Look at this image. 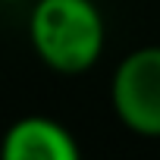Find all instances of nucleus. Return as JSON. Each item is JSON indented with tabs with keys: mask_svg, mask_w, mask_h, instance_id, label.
<instances>
[{
	"mask_svg": "<svg viewBox=\"0 0 160 160\" xmlns=\"http://www.w3.org/2000/svg\"><path fill=\"white\" fill-rule=\"evenodd\" d=\"M28 41L47 69L82 75L98 66L107 44V25L94 0H35Z\"/></svg>",
	"mask_w": 160,
	"mask_h": 160,
	"instance_id": "f257e3e1",
	"label": "nucleus"
},
{
	"mask_svg": "<svg viewBox=\"0 0 160 160\" xmlns=\"http://www.w3.org/2000/svg\"><path fill=\"white\" fill-rule=\"evenodd\" d=\"M110 101L116 119L141 138H160V44L126 53L113 72Z\"/></svg>",
	"mask_w": 160,
	"mask_h": 160,
	"instance_id": "f03ea898",
	"label": "nucleus"
},
{
	"mask_svg": "<svg viewBox=\"0 0 160 160\" xmlns=\"http://www.w3.org/2000/svg\"><path fill=\"white\" fill-rule=\"evenodd\" d=\"M75 135L50 116H22L0 138L3 160H78Z\"/></svg>",
	"mask_w": 160,
	"mask_h": 160,
	"instance_id": "7ed1b4c3",
	"label": "nucleus"
},
{
	"mask_svg": "<svg viewBox=\"0 0 160 160\" xmlns=\"http://www.w3.org/2000/svg\"><path fill=\"white\" fill-rule=\"evenodd\" d=\"M0 3H28V0H0Z\"/></svg>",
	"mask_w": 160,
	"mask_h": 160,
	"instance_id": "20e7f679",
	"label": "nucleus"
}]
</instances>
